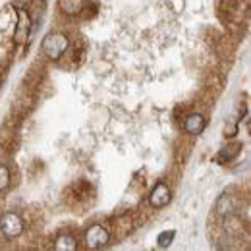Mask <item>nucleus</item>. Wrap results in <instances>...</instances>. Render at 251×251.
<instances>
[{
  "label": "nucleus",
  "mask_w": 251,
  "mask_h": 251,
  "mask_svg": "<svg viewBox=\"0 0 251 251\" xmlns=\"http://www.w3.org/2000/svg\"><path fill=\"white\" fill-rule=\"evenodd\" d=\"M64 205L74 213H85L95 203V188L91 182L79 178L64 189Z\"/></svg>",
  "instance_id": "nucleus-1"
},
{
  "label": "nucleus",
  "mask_w": 251,
  "mask_h": 251,
  "mask_svg": "<svg viewBox=\"0 0 251 251\" xmlns=\"http://www.w3.org/2000/svg\"><path fill=\"white\" fill-rule=\"evenodd\" d=\"M37 102H39V93L29 89V87H25V85H22L18 89V93H16V99H14V104H12V112L10 114H14L20 120H25L33 110L37 108Z\"/></svg>",
  "instance_id": "nucleus-2"
},
{
  "label": "nucleus",
  "mask_w": 251,
  "mask_h": 251,
  "mask_svg": "<svg viewBox=\"0 0 251 251\" xmlns=\"http://www.w3.org/2000/svg\"><path fill=\"white\" fill-rule=\"evenodd\" d=\"M18 147H20L18 127L4 124L0 127V162H10V158L16 155Z\"/></svg>",
  "instance_id": "nucleus-3"
},
{
  "label": "nucleus",
  "mask_w": 251,
  "mask_h": 251,
  "mask_svg": "<svg viewBox=\"0 0 251 251\" xmlns=\"http://www.w3.org/2000/svg\"><path fill=\"white\" fill-rule=\"evenodd\" d=\"M68 45H70V39L64 33H49L45 37V41H43L41 50H43V54L49 60H58V58H62L64 54H66Z\"/></svg>",
  "instance_id": "nucleus-4"
},
{
  "label": "nucleus",
  "mask_w": 251,
  "mask_h": 251,
  "mask_svg": "<svg viewBox=\"0 0 251 251\" xmlns=\"http://www.w3.org/2000/svg\"><path fill=\"white\" fill-rule=\"evenodd\" d=\"M27 222L18 213H2L0 215V234L8 240H16L25 232Z\"/></svg>",
  "instance_id": "nucleus-5"
},
{
  "label": "nucleus",
  "mask_w": 251,
  "mask_h": 251,
  "mask_svg": "<svg viewBox=\"0 0 251 251\" xmlns=\"http://www.w3.org/2000/svg\"><path fill=\"white\" fill-rule=\"evenodd\" d=\"M135 220H133V213H122L112 217L110 224H108V232H110V240L122 242L126 240L133 230H135Z\"/></svg>",
  "instance_id": "nucleus-6"
},
{
  "label": "nucleus",
  "mask_w": 251,
  "mask_h": 251,
  "mask_svg": "<svg viewBox=\"0 0 251 251\" xmlns=\"http://www.w3.org/2000/svg\"><path fill=\"white\" fill-rule=\"evenodd\" d=\"M217 16H219V20L224 25L226 24H234V22H244L242 0H219Z\"/></svg>",
  "instance_id": "nucleus-7"
},
{
  "label": "nucleus",
  "mask_w": 251,
  "mask_h": 251,
  "mask_svg": "<svg viewBox=\"0 0 251 251\" xmlns=\"http://www.w3.org/2000/svg\"><path fill=\"white\" fill-rule=\"evenodd\" d=\"M226 85V72L211 68L203 75V93H207L211 99H217Z\"/></svg>",
  "instance_id": "nucleus-8"
},
{
  "label": "nucleus",
  "mask_w": 251,
  "mask_h": 251,
  "mask_svg": "<svg viewBox=\"0 0 251 251\" xmlns=\"http://www.w3.org/2000/svg\"><path fill=\"white\" fill-rule=\"evenodd\" d=\"M85 246L89 250H99V248H104L108 242H110V232H108V226L104 224H93L85 230Z\"/></svg>",
  "instance_id": "nucleus-9"
},
{
  "label": "nucleus",
  "mask_w": 251,
  "mask_h": 251,
  "mask_svg": "<svg viewBox=\"0 0 251 251\" xmlns=\"http://www.w3.org/2000/svg\"><path fill=\"white\" fill-rule=\"evenodd\" d=\"M16 16H18V22H16V31H14V43L16 45H25L29 41V35H31L33 22L29 14H27V10H24V8H18Z\"/></svg>",
  "instance_id": "nucleus-10"
},
{
  "label": "nucleus",
  "mask_w": 251,
  "mask_h": 251,
  "mask_svg": "<svg viewBox=\"0 0 251 251\" xmlns=\"http://www.w3.org/2000/svg\"><path fill=\"white\" fill-rule=\"evenodd\" d=\"M240 207H242V199L238 195H232V193H222L215 205V215L217 217H226V215H238L240 213Z\"/></svg>",
  "instance_id": "nucleus-11"
},
{
  "label": "nucleus",
  "mask_w": 251,
  "mask_h": 251,
  "mask_svg": "<svg viewBox=\"0 0 251 251\" xmlns=\"http://www.w3.org/2000/svg\"><path fill=\"white\" fill-rule=\"evenodd\" d=\"M45 79H47V68H45V64H41V60H37L29 68V72H27V75L24 79V85L39 93L43 83H45Z\"/></svg>",
  "instance_id": "nucleus-12"
},
{
  "label": "nucleus",
  "mask_w": 251,
  "mask_h": 251,
  "mask_svg": "<svg viewBox=\"0 0 251 251\" xmlns=\"http://www.w3.org/2000/svg\"><path fill=\"white\" fill-rule=\"evenodd\" d=\"M147 201H149V205L155 207V209H160V207L168 205V201H170V188H168V184H166V182H158L157 186L153 188V191H151V195H149Z\"/></svg>",
  "instance_id": "nucleus-13"
},
{
  "label": "nucleus",
  "mask_w": 251,
  "mask_h": 251,
  "mask_svg": "<svg viewBox=\"0 0 251 251\" xmlns=\"http://www.w3.org/2000/svg\"><path fill=\"white\" fill-rule=\"evenodd\" d=\"M205 116L201 114V112H189L184 116V131L188 133V135H199L203 129H205Z\"/></svg>",
  "instance_id": "nucleus-14"
},
{
  "label": "nucleus",
  "mask_w": 251,
  "mask_h": 251,
  "mask_svg": "<svg viewBox=\"0 0 251 251\" xmlns=\"http://www.w3.org/2000/svg\"><path fill=\"white\" fill-rule=\"evenodd\" d=\"M189 137H193V135H189ZM189 137H180V139H176V143H174V162L180 166V164H184L188 157L191 155V147H193V141L189 139Z\"/></svg>",
  "instance_id": "nucleus-15"
},
{
  "label": "nucleus",
  "mask_w": 251,
  "mask_h": 251,
  "mask_svg": "<svg viewBox=\"0 0 251 251\" xmlns=\"http://www.w3.org/2000/svg\"><path fill=\"white\" fill-rule=\"evenodd\" d=\"M68 58H70V64L74 66V68H77L81 60H83V56H85V52H87V47H85V43H83V39H75V41H72V47L68 45Z\"/></svg>",
  "instance_id": "nucleus-16"
},
{
  "label": "nucleus",
  "mask_w": 251,
  "mask_h": 251,
  "mask_svg": "<svg viewBox=\"0 0 251 251\" xmlns=\"http://www.w3.org/2000/svg\"><path fill=\"white\" fill-rule=\"evenodd\" d=\"M240 151H242V143L240 141H234V143H228L224 149H220L219 157H217V160H219L220 164H226V162H232L234 158L240 155Z\"/></svg>",
  "instance_id": "nucleus-17"
},
{
  "label": "nucleus",
  "mask_w": 251,
  "mask_h": 251,
  "mask_svg": "<svg viewBox=\"0 0 251 251\" xmlns=\"http://www.w3.org/2000/svg\"><path fill=\"white\" fill-rule=\"evenodd\" d=\"M85 2H87V0H60L58 6H60V12H62V14L74 18V16H79V14H81Z\"/></svg>",
  "instance_id": "nucleus-18"
},
{
  "label": "nucleus",
  "mask_w": 251,
  "mask_h": 251,
  "mask_svg": "<svg viewBox=\"0 0 251 251\" xmlns=\"http://www.w3.org/2000/svg\"><path fill=\"white\" fill-rule=\"evenodd\" d=\"M54 248L60 251H72L77 248V240H75L72 234H60V236L54 240Z\"/></svg>",
  "instance_id": "nucleus-19"
},
{
  "label": "nucleus",
  "mask_w": 251,
  "mask_h": 251,
  "mask_svg": "<svg viewBox=\"0 0 251 251\" xmlns=\"http://www.w3.org/2000/svg\"><path fill=\"white\" fill-rule=\"evenodd\" d=\"M12 186V176H10V166L6 162H0V193L10 189Z\"/></svg>",
  "instance_id": "nucleus-20"
},
{
  "label": "nucleus",
  "mask_w": 251,
  "mask_h": 251,
  "mask_svg": "<svg viewBox=\"0 0 251 251\" xmlns=\"http://www.w3.org/2000/svg\"><path fill=\"white\" fill-rule=\"evenodd\" d=\"M45 6H47V2H45V0H33L31 10L27 12V14H29V18H31V22L41 20V16H43V12H45Z\"/></svg>",
  "instance_id": "nucleus-21"
},
{
  "label": "nucleus",
  "mask_w": 251,
  "mask_h": 251,
  "mask_svg": "<svg viewBox=\"0 0 251 251\" xmlns=\"http://www.w3.org/2000/svg\"><path fill=\"white\" fill-rule=\"evenodd\" d=\"M95 14H97V6H95V4H89V0H87V2H85V6H83V10H81V14H79V16H81V18H83V20H91V18H93Z\"/></svg>",
  "instance_id": "nucleus-22"
},
{
  "label": "nucleus",
  "mask_w": 251,
  "mask_h": 251,
  "mask_svg": "<svg viewBox=\"0 0 251 251\" xmlns=\"http://www.w3.org/2000/svg\"><path fill=\"white\" fill-rule=\"evenodd\" d=\"M172 238H174V232H172V230L162 232V234L158 236V248H168L170 242H172Z\"/></svg>",
  "instance_id": "nucleus-23"
},
{
  "label": "nucleus",
  "mask_w": 251,
  "mask_h": 251,
  "mask_svg": "<svg viewBox=\"0 0 251 251\" xmlns=\"http://www.w3.org/2000/svg\"><path fill=\"white\" fill-rule=\"evenodd\" d=\"M6 70H8V66H6V64H0V87H2V83H4V77H6Z\"/></svg>",
  "instance_id": "nucleus-24"
},
{
  "label": "nucleus",
  "mask_w": 251,
  "mask_h": 251,
  "mask_svg": "<svg viewBox=\"0 0 251 251\" xmlns=\"http://www.w3.org/2000/svg\"><path fill=\"white\" fill-rule=\"evenodd\" d=\"M2 211H4V203H2V197H0V215H2Z\"/></svg>",
  "instance_id": "nucleus-25"
}]
</instances>
